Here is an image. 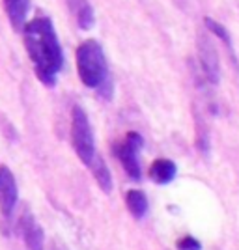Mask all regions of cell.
I'll list each match as a JSON object with an SVG mask.
<instances>
[{
    "label": "cell",
    "instance_id": "6da1fadb",
    "mask_svg": "<svg viewBox=\"0 0 239 250\" xmlns=\"http://www.w3.org/2000/svg\"><path fill=\"white\" fill-rule=\"evenodd\" d=\"M22 38L36 77L45 86L52 88L56 84V75L64 67V51L52 21L45 15H38L32 21H26Z\"/></svg>",
    "mask_w": 239,
    "mask_h": 250
},
{
    "label": "cell",
    "instance_id": "7a4b0ae2",
    "mask_svg": "<svg viewBox=\"0 0 239 250\" xmlns=\"http://www.w3.org/2000/svg\"><path fill=\"white\" fill-rule=\"evenodd\" d=\"M75 60H77V71H79L81 83L95 90L103 99H110L114 86L109 75L107 56H105L101 43L95 40L83 42L77 47Z\"/></svg>",
    "mask_w": 239,
    "mask_h": 250
},
{
    "label": "cell",
    "instance_id": "3957f363",
    "mask_svg": "<svg viewBox=\"0 0 239 250\" xmlns=\"http://www.w3.org/2000/svg\"><path fill=\"white\" fill-rule=\"evenodd\" d=\"M71 144L77 157L83 161V165L90 167V163L97 155L94 129L90 125L86 110L79 104H75L71 110Z\"/></svg>",
    "mask_w": 239,
    "mask_h": 250
},
{
    "label": "cell",
    "instance_id": "277c9868",
    "mask_svg": "<svg viewBox=\"0 0 239 250\" xmlns=\"http://www.w3.org/2000/svg\"><path fill=\"white\" fill-rule=\"evenodd\" d=\"M142 146H144L142 135H138L136 131H129L124 136V140L114 146L116 157L120 159L127 176L133 181H140V177H142V168H140V161H138V151L142 149Z\"/></svg>",
    "mask_w": 239,
    "mask_h": 250
},
{
    "label": "cell",
    "instance_id": "5b68a950",
    "mask_svg": "<svg viewBox=\"0 0 239 250\" xmlns=\"http://www.w3.org/2000/svg\"><path fill=\"white\" fill-rule=\"evenodd\" d=\"M19 200V188L15 176L6 165H0V211L4 217H10Z\"/></svg>",
    "mask_w": 239,
    "mask_h": 250
},
{
    "label": "cell",
    "instance_id": "8992f818",
    "mask_svg": "<svg viewBox=\"0 0 239 250\" xmlns=\"http://www.w3.org/2000/svg\"><path fill=\"white\" fill-rule=\"evenodd\" d=\"M198 58H200V65L206 73L211 84H217L220 79V67H218V54L213 47V43L209 42V38L200 36L198 38Z\"/></svg>",
    "mask_w": 239,
    "mask_h": 250
},
{
    "label": "cell",
    "instance_id": "52a82bcc",
    "mask_svg": "<svg viewBox=\"0 0 239 250\" xmlns=\"http://www.w3.org/2000/svg\"><path fill=\"white\" fill-rule=\"evenodd\" d=\"M19 229H21L22 241L28 250H43L45 249V233L43 228L38 224L32 213H24L19 220Z\"/></svg>",
    "mask_w": 239,
    "mask_h": 250
},
{
    "label": "cell",
    "instance_id": "ba28073f",
    "mask_svg": "<svg viewBox=\"0 0 239 250\" xmlns=\"http://www.w3.org/2000/svg\"><path fill=\"white\" fill-rule=\"evenodd\" d=\"M81 30H92L95 24V11L90 0H65Z\"/></svg>",
    "mask_w": 239,
    "mask_h": 250
},
{
    "label": "cell",
    "instance_id": "9c48e42d",
    "mask_svg": "<svg viewBox=\"0 0 239 250\" xmlns=\"http://www.w3.org/2000/svg\"><path fill=\"white\" fill-rule=\"evenodd\" d=\"M4 10L13 30L22 32L26 24V15L30 11V0H4Z\"/></svg>",
    "mask_w": 239,
    "mask_h": 250
},
{
    "label": "cell",
    "instance_id": "30bf717a",
    "mask_svg": "<svg viewBox=\"0 0 239 250\" xmlns=\"http://www.w3.org/2000/svg\"><path fill=\"white\" fill-rule=\"evenodd\" d=\"M176 163L170 159H157L152 163V167L148 170V176L152 181H155L159 185H167L176 177Z\"/></svg>",
    "mask_w": 239,
    "mask_h": 250
},
{
    "label": "cell",
    "instance_id": "8fae6325",
    "mask_svg": "<svg viewBox=\"0 0 239 250\" xmlns=\"http://www.w3.org/2000/svg\"><path fill=\"white\" fill-rule=\"evenodd\" d=\"M90 170H92V174H94V179L97 181V185H99V188L103 190L105 194H110L112 192V174H110V170H109V167L105 165L103 157L101 155H95L94 161L90 163Z\"/></svg>",
    "mask_w": 239,
    "mask_h": 250
},
{
    "label": "cell",
    "instance_id": "7c38bea8",
    "mask_svg": "<svg viewBox=\"0 0 239 250\" xmlns=\"http://www.w3.org/2000/svg\"><path fill=\"white\" fill-rule=\"evenodd\" d=\"M125 204L129 213L135 217V219H142L148 213V198L142 190H127L125 192Z\"/></svg>",
    "mask_w": 239,
    "mask_h": 250
},
{
    "label": "cell",
    "instance_id": "4fadbf2b",
    "mask_svg": "<svg viewBox=\"0 0 239 250\" xmlns=\"http://www.w3.org/2000/svg\"><path fill=\"white\" fill-rule=\"evenodd\" d=\"M204 22H206V28H208V30L211 32L213 36H217L218 40H220V42L224 43V45H226L228 49L232 47V40H230V32L226 30V28H224V26H222L220 22L213 21L211 17H206V19H204Z\"/></svg>",
    "mask_w": 239,
    "mask_h": 250
},
{
    "label": "cell",
    "instance_id": "5bb4252c",
    "mask_svg": "<svg viewBox=\"0 0 239 250\" xmlns=\"http://www.w3.org/2000/svg\"><path fill=\"white\" fill-rule=\"evenodd\" d=\"M176 249L177 250H202V245H200V241L195 239L193 235H185V237L177 239Z\"/></svg>",
    "mask_w": 239,
    "mask_h": 250
}]
</instances>
